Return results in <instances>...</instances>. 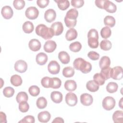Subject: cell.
I'll use <instances>...</instances> for the list:
<instances>
[{"label":"cell","instance_id":"cell-47","mask_svg":"<svg viewBox=\"0 0 123 123\" xmlns=\"http://www.w3.org/2000/svg\"><path fill=\"white\" fill-rule=\"evenodd\" d=\"M87 56L91 60L93 61L98 60L99 59V55L98 52H96L94 51H91L88 52L87 54Z\"/></svg>","mask_w":123,"mask_h":123},{"label":"cell","instance_id":"cell-35","mask_svg":"<svg viewBox=\"0 0 123 123\" xmlns=\"http://www.w3.org/2000/svg\"><path fill=\"white\" fill-rule=\"evenodd\" d=\"M28 98L27 93L25 92H20L16 97V100L18 103H20L23 101H27Z\"/></svg>","mask_w":123,"mask_h":123},{"label":"cell","instance_id":"cell-27","mask_svg":"<svg viewBox=\"0 0 123 123\" xmlns=\"http://www.w3.org/2000/svg\"><path fill=\"white\" fill-rule=\"evenodd\" d=\"M111 64V60L109 57L106 56H102L100 59L99 65L100 68L109 67Z\"/></svg>","mask_w":123,"mask_h":123},{"label":"cell","instance_id":"cell-29","mask_svg":"<svg viewBox=\"0 0 123 123\" xmlns=\"http://www.w3.org/2000/svg\"><path fill=\"white\" fill-rule=\"evenodd\" d=\"M88 37V46L92 49L97 48L98 46V37Z\"/></svg>","mask_w":123,"mask_h":123},{"label":"cell","instance_id":"cell-9","mask_svg":"<svg viewBox=\"0 0 123 123\" xmlns=\"http://www.w3.org/2000/svg\"><path fill=\"white\" fill-rule=\"evenodd\" d=\"M27 69V63L24 60H20L16 62L14 64V69L16 71L23 73H25Z\"/></svg>","mask_w":123,"mask_h":123},{"label":"cell","instance_id":"cell-6","mask_svg":"<svg viewBox=\"0 0 123 123\" xmlns=\"http://www.w3.org/2000/svg\"><path fill=\"white\" fill-rule=\"evenodd\" d=\"M111 77L114 80H120L123 78V68L121 66H115L111 69Z\"/></svg>","mask_w":123,"mask_h":123},{"label":"cell","instance_id":"cell-53","mask_svg":"<svg viewBox=\"0 0 123 123\" xmlns=\"http://www.w3.org/2000/svg\"><path fill=\"white\" fill-rule=\"evenodd\" d=\"M123 98H121V99H120V101L119 102V106L122 109H123Z\"/></svg>","mask_w":123,"mask_h":123},{"label":"cell","instance_id":"cell-26","mask_svg":"<svg viewBox=\"0 0 123 123\" xmlns=\"http://www.w3.org/2000/svg\"><path fill=\"white\" fill-rule=\"evenodd\" d=\"M23 30L27 34L31 33L34 30V25L33 23L30 21H26L24 23L22 26Z\"/></svg>","mask_w":123,"mask_h":123},{"label":"cell","instance_id":"cell-19","mask_svg":"<svg viewBox=\"0 0 123 123\" xmlns=\"http://www.w3.org/2000/svg\"><path fill=\"white\" fill-rule=\"evenodd\" d=\"M50 98L53 102L56 103H60L62 100V94L59 91H53L51 93Z\"/></svg>","mask_w":123,"mask_h":123},{"label":"cell","instance_id":"cell-16","mask_svg":"<svg viewBox=\"0 0 123 123\" xmlns=\"http://www.w3.org/2000/svg\"><path fill=\"white\" fill-rule=\"evenodd\" d=\"M50 114L48 111H43L39 112L37 115L38 121L41 123H47L50 119Z\"/></svg>","mask_w":123,"mask_h":123},{"label":"cell","instance_id":"cell-34","mask_svg":"<svg viewBox=\"0 0 123 123\" xmlns=\"http://www.w3.org/2000/svg\"><path fill=\"white\" fill-rule=\"evenodd\" d=\"M112 47V44L109 40H103L100 43V49L103 50L107 51L110 50Z\"/></svg>","mask_w":123,"mask_h":123},{"label":"cell","instance_id":"cell-31","mask_svg":"<svg viewBox=\"0 0 123 123\" xmlns=\"http://www.w3.org/2000/svg\"><path fill=\"white\" fill-rule=\"evenodd\" d=\"M104 23L107 26L112 27L115 25V19L113 16L108 15L104 18Z\"/></svg>","mask_w":123,"mask_h":123},{"label":"cell","instance_id":"cell-23","mask_svg":"<svg viewBox=\"0 0 123 123\" xmlns=\"http://www.w3.org/2000/svg\"><path fill=\"white\" fill-rule=\"evenodd\" d=\"M86 87L89 91L94 92L98 91L99 89V85L94 80H90L86 83Z\"/></svg>","mask_w":123,"mask_h":123},{"label":"cell","instance_id":"cell-48","mask_svg":"<svg viewBox=\"0 0 123 123\" xmlns=\"http://www.w3.org/2000/svg\"><path fill=\"white\" fill-rule=\"evenodd\" d=\"M35 118L34 116L31 115H27L25 116L22 120L19 122V123H35Z\"/></svg>","mask_w":123,"mask_h":123},{"label":"cell","instance_id":"cell-2","mask_svg":"<svg viewBox=\"0 0 123 123\" xmlns=\"http://www.w3.org/2000/svg\"><path fill=\"white\" fill-rule=\"evenodd\" d=\"M78 15V12L74 8L71 9L67 12L64 17V23L67 27H74L76 25Z\"/></svg>","mask_w":123,"mask_h":123},{"label":"cell","instance_id":"cell-17","mask_svg":"<svg viewBox=\"0 0 123 123\" xmlns=\"http://www.w3.org/2000/svg\"><path fill=\"white\" fill-rule=\"evenodd\" d=\"M48 57L46 54L44 52H40L38 53L36 58L37 63L40 65H44L48 61Z\"/></svg>","mask_w":123,"mask_h":123},{"label":"cell","instance_id":"cell-25","mask_svg":"<svg viewBox=\"0 0 123 123\" xmlns=\"http://www.w3.org/2000/svg\"><path fill=\"white\" fill-rule=\"evenodd\" d=\"M123 113L122 111H116L112 115V119L114 123H122Z\"/></svg>","mask_w":123,"mask_h":123},{"label":"cell","instance_id":"cell-38","mask_svg":"<svg viewBox=\"0 0 123 123\" xmlns=\"http://www.w3.org/2000/svg\"><path fill=\"white\" fill-rule=\"evenodd\" d=\"M82 48L81 44L78 41H75L72 43L69 46V49L71 51L76 52L79 51Z\"/></svg>","mask_w":123,"mask_h":123},{"label":"cell","instance_id":"cell-20","mask_svg":"<svg viewBox=\"0 0 123 123\" xmlns=\"http://www.w3.org/2000/svg\"><path fill=\"white\" fill-rule=\"evenodd\" d=\"M58 58L61 62L63 64H67L70 61L69 55L64 51H62L59 53Z\"/></svg>","mask_w":123,"mask_h":123},{"label":"cell","instance_id":"cell-4","mask_svg":"<svg viewBox=\"0 0 123 123\" xmlns=\"http://www.w3.org/2000/svg\"><path fill=\"white\" fill-rule=\"evenodd\" d=\"M115 104L116 102L114 98L110 96L105 97L102 101V107L107 111L113 109L115 106Z\"/></svg>","mask_w":123,"mask_h":123},{"label":"cell","instance_id":"cell-45","mask_svg":"<svg viewBox=\"0 0 123 123\" xmlns=\"http://www.w3.org/2000/svg\"><path fill=\"white\" fill-rule=\"evenodd\" d=\"M29 108V106L26 101H23L19 103V110L22 112H27Z\"/></svg>","mask_w":123,"mask_h":123},{"label":"cell","instance_id":"cell-49","mask_svg":"<svg viewBox=\"0 0 123 123\" xmlns=\"http://www.w3.org/2000/svg\"><path fill=\"white\" fill-rule=\"evenodd\" d=\"M49 2V0H37V3L40 8H44L48 5Z\"/></svg>","mask_w":123,"mask_h":123},{"label":"cell","instance_id":"cell-15","mask_svg":"<svg viewBox=\"0 0 123 123\" xmlns=\"http://www.w3.org/2000/svg\"><path fill=\"white\" fill-rule=\"evenodd\" d=\"M28 46L32 51H37L41 48V43L37 39H32L29 41Z\"/></svg>","mask_w":123,"mask_h":123},{"label":"cell","instance_id":"cell-5","mask_svg":"<svg viewBox=\"0 0 123 123\" xmlns=\"http://www.w3.org/2000/svg\"><path fill=\"white\" fill-rule=\"evenodd\" d=\"M39 14V11L36 7L31 6L26 9L25 12L26 17L30 20H34L37 18Z\"/></svg>","mask_w":123,"mask_h":123},{"label":"cell","instance_id":"cell-43","mask_svg":"<svg viewBox=\"0 0 123 123\" xmlns=\"http://www.w3.org/2000/svg\"><path fill=\"white\" fill-rule=\"evenodd\" d=\"M41 84L44 87H50L51 84V78H49L48 76L44 77L41 80Z\"/></svg>","mask_w":123,"mask_h":123},{"label":"cell","instance_id":"cell-8","mask_svg":"<svg viewBox=\"0 0 123 123\" xmlns=\"http://www.w3.org/2000/svg\"><path fill=\"white\" fill-rule=\"evenodd\" d=\"M65 101L68 105L74 106L77 103V97L74 93H68L65 96Z\"/></svg>","mask_w":123,"mask_h":123},{"label":"cell","instance_id":"cell-21","mask_svg":"<svg viewBox=\"0 0 123 123\" xmlns=\"http://www.w3.org/2000/svg\"><path fill=\"white\" fill-rule=\"evenodd\" d=\"M64 88L69 91H74L77 88L76 82L73 80H68L64 83Z\"/></svg>","mask_w":123,"mask_h":123},{"label":"cell","instance_id":"cell-28","mask_svg":"<svg viewBox=\"0 0 123 123\" xmlns=\"http://www.w3.org/2000/svg\"><path fill=\"white\" fill-rule=\"evenodd\" d=\"M57 3L59 8L62 11L65 10L70 6V2L68 0H55Z\"/></svg>","mask_w":123,"mask_h":123},{"label":"cell","instance_id":"cell-37","mask_svg":"<svg viewBox=\"0 0 123 123\" xmlns=\"http://www.w3.org/2000/svg\"><path fill=\"white\" fill-rule=\"evenodd\" d=\"M111 34V31L110 27L105 26L103 27L100 31V35L102 38L106 39L109 38Z\"/></svg>","mask_w":123,"mask_h":123},{"label":"cell","instance_id":"cell-11","mask_svg":"<svg viewBox=\"0 0 123 123\" xmlns=\"http://www.w3.org/2000/svg\"><path fill=\"white\" fill-rule=\"evenodd\" d=\"M93 101L92 96L87 93H83L80 96L81 103L84 106H88L91 105Z\"/></svg>","mask_w":123,"mask_h":123},{"label":"cell","instance_id":"cell-39","mask_svg":"<svg viewBox=\"0 0 123 123\" xmlns=\"http://www.w3.org/2000/svg\"><path fill=\"white\" fill-rule=\"evenodd\" d=\"M111 68L109 67L103 68L100 71V74L104 77L105 80H107L111 78Z\"/></svg>","mask_w":123,"mask_h":123},{"label":"cell","instance_id":"cell-42","mask_svg":"<svg viewBox=\"0 0 123 123\" xmlns=\"http://www.w3.org/2000/svg\"><path fill=\"white\" fill-rule=\"evenodd\" d=\"M29 94L33 97L38 96L40 93V89L37 86H32L28 89Z\"/></svg>","mask_w":123,"mask_h":123},{"label":"cell","instance_id":"cell-41","mask_svg":"<svg viewBox=\"0 0 123 123\" xmlns=\"http://www.w3.org/2000/svg\"><path fill=\"white\" fill-rule=\"evenodd\" d=\"M3 94L5 97H12L14 94V89L10 86L6 87L3 90Z\"/></svg>","mask_w":123,"mask_h":123},{"label":"cell","instance_id":"cell-10","mask_svg":"<svg viewBox=\"0 0 123 123\" xmlns=\"http://www.w3.org/2000/svg\"><path fill=\"white\" fill-rule=\"evenodd\" d=\"M50 28L53 31L54 36H59L63 32V26L61 22H56L53 23Z\"/></svg>","mask_w":123,"mask_h":123},{"label":"cell","instance_id":"cell-51","mask_svg":"<svg viewBox=\"0 0 123 123\" xmlns=\"http://www.w3.org/2000/svg\"><path fill=\"white\" fill-rule=\"evenodd\" d=\"M0 122L1 123H6V116L3 112H0Z\"/></svg>","mask_w":123,"mask_h":123},{"label":"cell","instance_id":"cell-44","mask_svg":"<svg viewBox=\"0 0 123 123\" xmlns=\"http://www.w3.org/2000/svg\"><path fill=\"white\" fill-rule=\"evenodd\" d=\"M14 7L17 10H22L25 6V1L23 0H14L13 2Z\"/></svg>","mask_w":123,"mask_h":123},{"label":"cell","instance_id":"cell-30","mask_svg":"<svg viewBox=\"0 0 123 123\" xmlns=\"http://www.w3.org/2000/svg\"><path fill=\"white\" fill-rule=\"evenodd\" d=\"M74 69L71 66L64 67L62 70V74L65 77H71L74 75Z\"/></svg>","mask_w":123,"mask_h":123},{"label":"cell","instance_id":"cell-13","mask_svg":"<svg viewBox=\"0 0 123 123\" xmlns=\"http://www.w3.org/2000/svg\"><path fill=\"white\" fill-rule=\"evenodd\" d=\"M56 17V12L52 9L47 10L44 13V18L48 23H51L55 20Z\"/></svg>","mask_w":123,"mask_h":123},{"label":"cell","instance_id":"cell-33","mask_svg":"<svg viewBox=\"0 0 123 123\" xmlns=\"http://www.w3.org/2000/svg\"><path fill=\"white\" fill-rule=\"evenodd\" d=\"M118 86L115 82H110L106 86V90L110 93H113L117 91Z\"/></svg>","mask_w":123,"mask_h":123},{"label":"cell","instance_id":"cell-3","mask_svg":"<svg viewBox=\"0 0 123 123\" xmlns=\"http://www.w3.org/2000/svg\"><path fill=\"white\" fill-rule=\"evenodd\" d=\"M35 31L36 33L38 36H40L44 39H50L54 36L52 29L44 24H40L37 25Z\"/></svg>","mask_w":123,"mask_h":123},{"label":"cell","instance_id":"cell-24","mask_svg":"<svg viewBox=\"0 0 123 123\" xmlns=\"http://www.w3.org/2000/svg\"><path fill=\"white\" fill-rule=\"evenodd\" d=\"M11 83L15 86H18L22 85L23 81L21 77L18 74H14L10 79Z\"/></svg>","mask_w":123,"mask_h":123},{"label":"cell","instance_id":"cell-12","mask_svg":"<svg viewBox=\"0 0 123 123\" xmlns=\"http://www.w3.org/2000/svg\"><path fill=\"white\" fill-rule=\"evenodd\" d=\"M1 13L3 17L5 19H10L13 14L12 9L9 6H3L1 9Z\"/></svg>","mask_w":123,"mask_h":123},{"label":"cell","instance_id":"cell-52","mask_svg":"<svg viewBox=\"0 0 123 123\" xmlns=\"http://www.w3.org/2000/svg\"><path fill=\"white\" fill-rule=\"evenodd\" d=\"M52 123H64V121H63V119L61 118V117H56L52 121Z\"/></svg>","mask_w":123,"mask_h":123},{"label":"cell","instance_id":"cell-22","mask_svg":"<svg viewBox=\"0 0 123 123\" xmlns=\"http://www.w3.org/2000/svg\"><path fill=\"white\" fill-rule=\"evenodd\" d=\"M77 37V31L73 28H70L66 33L65 37L68 41H72L75 39Z\"/></svg>","mask_w":123,"mask_h":123},{"label":"cell","instance_id":"cell-32","mask_svg":"<svg viewBox=\"0 0 123 123\" xmlns=\"http://www.w3.org/2000/svg\"><path fill=\"white\" fill-rule=\"evenodd\" d=\"M94 81L99 86H102L105 82V79L100 73H96L93 76Z\"/></svg>","mask_w":123,"mask_h":123},{"label":"cell","instance_id":"cell-36","mask_svg":"<svg viewBox=\"0 0 123 123\" xmlns=\"http://www.w3.org/2000/svg\"><path fill=\"white\" fill-rule=\"evenodd\" d=\"M36 105L37 108L40 109H44L47 105V101L44 97H41L37 98L36 102Z\"/></svg>","mask_w":123,"mask_h":123},{"label":"cell","instance_id":"cell-46","mask_svg":"<svg viewBox=\"0 0 123 123\" xmlns=\"http://www.w3.org/2000/svg\"><path fill=\"white\" fill-rule=\"evenodd\" d=\"M71 2L73 7L77 8H81L84 4V1L83 0H72Z\"/></svg>","mask_w":123,"mask_h":123},{"label":"cell","instance_id":"cell-40","mask_svg":"<svg viewBox=\"0 0 123 123\" xmlns=\"http://www.w3.org/2000/svg\"><path fill=\"white\" fill-rule=\"evenodd\" d=\"M62 84V81L58 77L51 78V84L50 87L53 89H57L60 87Z\"/></svg>","mask_w":123,"mask_h":123},{"label":"cell","instance_id":"cell-50","mask_svg":"<svg viewBox=\"0 0 123 123\" xmlns=\"http://www.w3.org/2000/svg\"><path fill=\"white\" fill-rule=\"evenodd\" d=\"M105 0H96L95 1L96 5L99 8L104 9Z\"/></svg>","mask_w":123,"mask_h":123},{"label":"cell","instance_id":"cell-1","mask_svg":"<svg viewBox=\"0 0 123 123\" xmlns=\"http://www.w3.org/2000/svg\"><path fill=\"white\" fill-rule=\"evenodd\" d=\"M73 65L75 69L81 71L84 74L88 73L92 69L91 64L81 58L75 59Z\"/></svg>","mask_w":123,"mask_h":123},{"label":"cell","instance_id":"cell-14","mask_svg":"<svg viewBox=\"0 0 123 123\" xmlns=\"http://www.w3.org/2000/svg\"><path fill=\"white\" fill-rule=\"evenodd\" d=\"M57 47V44L54 41L48 40L46 41L44 45V50L48 53L53 52Z\"/></svg>","mask_w":123,"mask_h":123},{"label":"cell","instance_id":"cell-7","mask_svg":"<svg viewBox=\"0 0 123 123\" xmlns=\"http://www.w3.org/2000/svg\"><path fill=\"white\" fill-rule=\"evenodd\" d=\"M48 69L51 74H56L60 72V66L57 61H51L48 65Z\"/></svg>","mask_w":123,"mask_h":123},{"label":"cell","instance_id":"cell-18","mask_svg":"<svg viewBox=\"0 0 123 123\" xmlns=\"http://www.w3.org/2000/svg\"><path fill=\"white\" fill-rule=\"evenodd\" d=\"M104 9L108 12L114 13L116 11L117 7L116 5L111 1L108 0H105Z\"/></svg>","mask_w":123,"mask_h":123}]
</instances>
